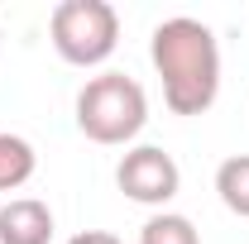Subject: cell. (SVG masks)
Returning <instances> with one entry per match:
<instances>
[{
	"instance_id": "cell-5",
	"label": "cell",
	"mask_w": 249,
	"mask_h": 244,
	"mask_svg": "<svg viewBox=\"0 0 249 244\" xmlns=\"http://www.w3.org/2000/svg\"><path fill=\"white\" fill-rule=\"evenodd\" d=\"M53 240V211L38 196H10L0 206V244H48Z\"/></svg>"
},
{
	"instance_id": "cell-3",
	"label": "cell",
	"mask_w": 249,
	"mask_h": 244,
	"mask_svg": "<svg viewBox=\"0 0 249 244\" xmlns=\"http://www.w3.org/2000/svg\"><path fill=\"white\" fill-rule=\"evenodd\" d=\"M53 48L72 67H101L120 43V15L106 0H62L48 19Z\"/></svg>"
},
{
	"instance_id": "cell-4",
	"label": "cell",
	"mask_w": 249,
	"mask_h": 244,
	"mask_svg": "<svg viewBox=\"0 0 249 244\" xmlns=\"http://www.w3.org/2000/svg\"><path fill=\"white\" fill-rule=\"evenodd\" d=\"M115 182H120V192L129 201H139V206H168V201L178 196V187H182V173H178V158L168 149L139 144V149H129L120 158Z\"/></svg>"
},
{
	"instance_id": "cell-9",
	"label": "cell",
	"mask_w": 249,
	"mask_h": 244,
	"mask_svg": "<svg viewBox=\"0 0 249 244\" xmlns=\"http://www.w3.org/2000/svg\"><path fill=\"white\" fill-rule=\"evenodd\" d=\"M67 244H124V240L110 235V230H82V235H72Z\"/></svg>"
},
{
	"instance_id": "cell-1",
	"label": "cell",
	"mask_w": 249,
	"mask_h": 244,
	"mask_svg": "<svg viewBox=\"0 0 249 244\" xmlns=\"http://www.w3.org/2000/svg\"><path fill=\"white\" fill-rule=\"evenodd\" d=\"M154 72L163 77V101L173 115H206L220 96V43L192 15L163 19L149 38Z\"/></svg>"
},
{
	"instance_id": "cell-2",
	"label": "cell",
	"mask_w": 249,
	"mask_h": 244,
	"mask_svg": "<svg viewBox=\"0 0 249 244\" xmlns=\"http://www.w3.org/2000/svg\"><path fill=\"white\" fill-rule=\"evenodd\" d=\"M144 124H149V96L124 72H101L77 91V129L91 144H106V149L129 144Z\"/></svg>"
},
{
	"instance_id": "cell-6",
	"label": "cell",
	"mask_w": 249,
	"mask_h": 244,
	"mask_svg": "<svg viewBox=\"0 0 249 244\" xmlns=\"http://www.w3.org/2000/svg\"><path fill=\"white\" fill-rule=\"evenodd\" d=\"M38 168V153L19 134H0V192H19Z\"/></svg>"
},
{
	"instance_id": "cell-7",
	"label": "cell",
	"mask_w": 249,
	"mask_h": 244,
	"mask_svg": "<svg viewBox=\"0 0 249 244\" xmlns=\"http://www.w3.org/2000/svg\"><path fill=\"white\" fill-rule=\"evenodd\" d=\"M216 192L225 201V211L249 220V153H235V158H225L216 168Z\"/></svg>"
},
{
	"instance_id": "cell-8",
	"label": "cell",
	"mask_w": 249,
	"mask_h": 244,
	"mask_svg": "<svg viewBox=\"0 0 249 244\" xmlns=\"http://www.w3.org/2000/svg\"><path fill=\"white\" fill-rule=\"evenodd\" d=\"M139 244H201L196 235V225L178 211H158L144 220V230H139Z\"/></svg>"
}]
</instances>
